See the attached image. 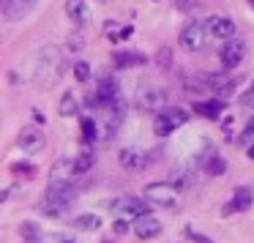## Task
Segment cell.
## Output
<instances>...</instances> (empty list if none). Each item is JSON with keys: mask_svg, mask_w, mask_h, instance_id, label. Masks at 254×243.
Wrapping results in <instances>:
<instances>
[{"mask_svg": "<svg viewBox=\"0 0 254 243\" xmlns=\"http://www.w3.org/2000/svg\"><path fill=\"white\" fill-rule=\"evenodd\" d=\"M164 101H167L164 90L156 88V85H142V88L137 90V104H139V110H145V112L164 110Z\"/></svg>", "mask_w": 254, "mask_h": 243, "instance_id": "cell-7", "label": "cell"}, {"mask_svg": "<svg viewBox=\"0 0 254 243\" xmlns=\"http://www.w3.org/2000/svg\"><path fill=\"white\" fill-rule=\"evenodd\" d=\"M221 110H224V99H213V101H205V104H194V112H199V115L208 118V121H219Z\"/></svg>", "mask_w": 254, "mask_h": 243, "instance_id": "cell-19", "label": "cell"}, {"mask_svg": "<svg viewBox=\"0 0 254 243\" xmlns=\"http://www.w3.org/2000/svg\"><path fill=\"white\" fill-rule=\"evenodd\" d=\"M172 183H191L189 181V172L186 170H175L172 172Z\"/></svg>", "mask_w": 254, "mask_h": 243, "instance_id": "cell-30", "label": "cell"}, {"mask_svg": "<svg viewBox=\"0 0 254 243\" xmlns=\"http://www.w3.org/2000/svg\"><path fill=\"white\" fill-rule=\"evenodd\" d=\"M61 74H63V52L52 44L44 47L39 52V66H36L33 79L39 85H44V88H50V85H55L61 79Z\"/></svg>", "mask_w": 254, "mask_h": 243, "instance_id": "cell-1", "label": "cell"}, {"mask_svg": "<svg viewBox=\"0 0 254 243\" xmlns=\"http://www.w3.org/2000/svg\"><path fill=\"white\" fill-rule=\"evenodd\" d=\"M19 232H22L25 243H41V230L36 221H22V230Z\"/></svg>", "mask_w": 254, "mask_h": 243, "instance_id": "cell-21", "label": "cell"}, {"mask_svg": "<svg viewBox=\"0 0 254 243\" xmlns=\"http://www.w3.org/2000/svg\"><path fill=\"white\" fill-rule=\"evenodd\" d=\"M148 161H150V159L142 153V150H134V148L121 150V167H123V170H128V172L145 170V167H148Z\"/></svg>", "mask_w": 254, "mask_h": 243, "instance_id": "cell-14", "label": "cell"}, {"mask_svg": "<svg viewBox=\"0 0 254 243\" xmlns=\"http://www.w3.org/2000/svg\"><path fill=\"white\" fill-rule=\"evenodd\" d=\"M243 58H246V44H243V41L227 39V44L221 47V66H224V68H235V66H241Z\"/></svg>", "mask_w": 254, "mask_h": 243, "instance_id": "cell-11", "label": "cell"}, {"mask_svg": "<svg viewBox=\"0 0 254 243\" xmlns=\"http://www.w3.org/2000/svg\"><path fill=\"white\" fill-rule=\"evenodd\" d=\"M199 164H205V170H208L210 175H221V172L227 170V161L221 159V156H213L210 150L205 156H199Z\"/></svg>", "mask_w": 254, "mask_h": 243, "instance_id": "cell-20", "label": "cell"}, {"mask_svg": "<svg viewBox=\"0 0 254 243\" xmlns=\"http://www.w3.org/2000/svg\"><path fill=\"white\" fill-rule=\"evenodd\" d=\"M254 139V118L249 121V126L241 131V137H238V145H243V148H249V142Z\"/></svg>", "mask_w": 254, "mask_h": 243, "instance_id": "cell-25", "label": "cell"}, {"mask_svg": "<svg viewBox=\"0 0 254 243\" xmlns=\"http://www.w3.org/2000/svg\"><path fill=\"white\" fill-rule=\"evenodd\" d=\"M150 210L148 199H134V197H121L112 202V213L118 219H128V221H137L139 216H145Z\"/></svg>", "mask_w": 254, "mask_h": 243, "instance_id": "cell-5", "label": "cell"}, {"mask_svg": "<svg viewBox=\"0 0 254 243\" xmlns=\"http://www.w3.org/2000/svg\"><path fill=\"white\" fill-rule=\"evenodd\" d=\"M61 115L63 118H74V115H77V101H74L71 93H66L61 99Z\"/></svg>", "mask_w": 254, "mask_h": 243, "instance_id": "cell-23", "label": "cell"}, {"mask_svg": "<svg viewBox=\"0 0 254 243\" xmlns=\"http://www.w3.org/2000/svg\"><path fill=\"white\" fill-rule=\"evenodd\" d=\"M74 202H77L74 186H50L47 188L44 202H41V210L50 213V216H63V213H68V210L74 208Z\"/></svg>", "mask_w": 254, "mask_h": 243, "instance_id": "cell-2", "label": "cell"}, {"mask_svg": "<svg viewBox=\"0 0 254 243\" xmlns=\"http://www.w3.org/2000/svg\"><path fill=\"white\" fill-rule=\"evenodd\" d=\"M118 66H131V63H145L142 55H115Z\"/></svg>", "mask_w": 254, "mask_h": 243, "instance_id": "cell-26", "label": "cell"}, {"mask_svg": "<svg viewBox=\"0 0 254 243\" xmlns=\"http://www.w3.org/2000/svg\"><path fill=\"white\" fill-rule=\"evenodd\" d=\"M241 107H254V82H252V88L241 96Z\"/></svg>", "mask_w": 254, "mask_h": 243, "instance_id": "cell-28", "label": "cell"}, {"mask_svg": "<svg viewBox=\"0 0 254 243\" xmlns=\"http://www.w3.org/2000/svg\"><path fill=\"white\" fill-rule=\"evenodd\" d=\"M44 131L41 128H36V126H28V128H22L19 131V137H17V145L25 150V153H39L41 148H44Z\"/></svg>", "mask_w": 254, "mask_h": 243, "instance_id": "cell-9", "label": "cell"}, {"mask_svg": "<svg viewBox=\"0 0 254 243\" xmlns=\"http://www.w3.org/2000/svg\"><path fill=\"white\" fill-rule=\"evenodd\" d=\"M74 164H77V175H85V172H88L90 167L96 164V150H93V142H85V148L79 150V156L74 159Z\"/></svg>", "mask_w": 254, "mask_h": 243, "instance_id": "cell-18", "label": "cell"}, {"mask_svg": "<svg viewBox=\"0 0 254 243\" xmlns=\"http://www.w3.org/2000/svg\"><path fill=\"white\" fill-rule=\"evenodd\" d=\"M66 243H71V241H66Z\"/></svg>", "mask_w": 254, "mask_h": 243, "instance_id": "cell-35", "label": "cell"}, {"mask_svg": "<svg viewBox=\"0 0 254 243\" xmlns=\"http://www.w3.org/2000/svg\"><path fill=\"white\" fill-rule=\"evenodd\" d=\"M36 3H39V0H3V17H6L8 22H19V19H25L33 11Z\"/></svg>", "mask_w": 254, "mask_h": 243, "instance_id": "cell-10", "label": "cell"}, {"mask_svg": "<svg viewBox=\"0 0 254 243\" xmlns=\"http://www.w3.org/2000/svg\"><path fill=\"white\" fill-rule=\"evenodd\" d=\"M126 221H128V219H118L115 230H118V232H126V230H128V224H126Z\"/></svg>", "mask_w": 254, "mask_h": 243, "instance_id": "cell-32", "label": "cell"}, {"mask_svg": "<svg viewBox=\"0 0 254 243\" xmlns=\"http://www.w3.org/2000/svg\"><path fill=\"white\" fill-rule=\"evenodd\" d=\"M205 36H208V22H191V25H186V28L181 30L178 44H181L183 50L194 52V50H199V47L205 44Z\"/></svg>", "mask_w": 254, "mask_h": 243, "instance_id": "cell-8", "label": "cell"}, {"mask_svg": "<svg viewBox=\"0 0 254 243\" xmlns=\"http://www.w3.org/2000/svg\"><path fill=\"white\" fill-rule=\"evenodd\" d=\"M186 121H189V112L186 110H181V107H164V110L156 112L153 126H156V134L167 137V134H172L175 128L186 126Z\"/></svg>", "mask_w": 254, "mask_h": 243, "instance_id": "cell-3", "label": "cell"}, {"mask_svg": "<svg viewBox=\"0 0 254 243\" xmlns=\"http://www.w3.org/2000/svg\"><path fill=\"white\" fill-rule=\"evenodd\" d=\"M191 238H194V243H213L210 238H205V235H197V232H191Z\"/></svg>", "mask_w": 254, "mask_h": 243, "instance_id": "cell-33", "label": "cell"}, {"mask_svg": "<svg viewBox=\"0 0 254 243\" xmlns=\"http://www.w3.org/2000/svg\"><path fill=\"white\" fill-rule=\"evenodd\" d=\"M178 3V8H181V11H194V8L199 6L197 0H175Z\"/></svg>", "mask_w": 254, "mask_h": 243, "instance_id": "cell-29", "label": "cell"}, {"mask_svg": "<svg viewBox=\"0 0 254 243\" xmlns=\"http://www.w3.org/2000/svg\"><path fill=\"white\" fill-rule=\"evenodd\" d=\"M159 61H161V66H170V50H161V55H159Z\"/></svg>", "mask_w": 254, "mask_h": 243, "instance_id": "cell-31", "label": "cell"}, {"mask_svg": "<svg viewBox=\"0 0 254 243\" xmlns=\"http://www.w3.org/2000/svg\"><path fill=\"white\" fill-rule=\"evenodd\" d=\"M145 199L153 208H175L178 205V188L175 183H148L145 186Z\"/></svg>", "mask_w": 254, "mask_h": 243, "instance_id": "cell-4", "label": "cell"}, {"mask_svg": "<svg viewBox=\"0 0 254 243\" xmlns=\"http://www.w3.org/2000/svg\"><path fill=\"white\" fill-rule=\"evenodd\" d=\"M246 153H249V159H254V145H249V148H246Z\"/></svg>", "mask_w": 254, "mask_h": 243, "instance_id": "cell-34", "label": "cell"}, {"mask_svg": "<svg viewBox=\"0 0 254 243\" xmlns=\"http://www.w3.org/2000/svg\"><path fill=\"white\" fill-rule=\"evenodd\" d=\"M161 232V221H156L150 213L139 216L137 221H134V235L139 238V241H150V238H156Z\"/></svg>", "mask_w": 254, "mask_h": 243, "instance_id": "cell-12", "label": "cell"}, {"mask_svg": "<svg viewBox=\"0 0 254 243\" xmlns=\"http://www.w3.org/2000/svg\"><path fill=\"white\" fill-rule=\"evenodd\" d=\"M101 110H104V112H101V118H104L107 137H112V134L118 131V126L123 123V118H126V101H123V99H112V101H107Z\"/></svg>", "mask_w": 254, "mask_h": 243, "instance_id": "cell-6", "label": "cell"}, {"mask_svg": "<svg viewBox=\"0 0 254 243\" xmlns=\"http://www.w3.org/2000/svg\"><path fill=\"white\" fill-rule=\"evenodd\" d=\"M74 77H77L79 82H88L90 79V66L88 63H77V66H74Z\"/></svg>", "mask_w": 254, "mask_h": 243, "instance_id": "cell-27", "label": "cell"}, {"mask_svg": "<svg viewBox=\"0 0 254 243\" xmlns=\"http://www.w3.org/2000/svg\"><path fill=\"white\" fill-rule=\"evenodd\" d=\"M112 99H118V82H115V79H101L99 90H96V96H93V101H90V104L104 107L107 101H112Z\"/></svg>", "mask_w": 254, "mask_h": 243, "instance_id": "cell-17", "label": "cell"}, {"mask_svg": "<svg viewBox=\"0 0 254 243\" xmlns=\"http://www.w3.org/2000/svg\"><path fill=\"white\" fill-rule=\"evenodd\" d=\"M66 14L74 25L85 28L90 22V8H88V0H66Z\"/></svg>", "mask_w": 254, "mask_h": 243, "instance_id": "cell-13", "label": "cell"}, {"mask_svg": "<svg viewBox=\"0 0 254 243\" xmlns=\"http://www.w3.org/2000/svg\"><path fill=\"white\" fill-rule=\"evenodd\" d=\"M96 137H99L96 134V121L93 118H82V139L85 142H93Z\"/></svg>", "mask_w": 254, "mask_h": 243, "instance_id": "cell-24", "label": "cell"}, {"mask_svg": "<svg viewBox=\"0 0 254 243\" xmlns=\"http://www.w3.org/2000/svg\"><path fill=\"white\" fill-rule=\"evenodd\" d=\"M74 227L82 230V232H93L101 227V221H99V216H77V219H74Z\"/></svg>", "mask_w": 254, "mask_h": 243, "instance_id": "cell-22", "label": "cell"}, {"mask_svg": "<svg viewBox=\"0 0 254 243\" xmlns=\"http://www.w3.org/2000/svg\"><path fill=\"white\" fill-rule=\"evenodd\" d=\"M208 33L216 39H232L235 36V22L230 17H210L208 19Z\"/></svg>", "mask_w": 254, "mask_h": 243, "instance_id": "cell-15", "label": "cell"}, {"mask_svg": "<svg viewBox=\"0 0 254 243\" xmlns=\"http://www.w3.org/2000/svg\"><path fill=\"white\" fill-rule=\"evenodd\" d=\"M254 202V191L252 186H238L235 194H232V205H227L224 213H232V210H249Z\"/></svg>", "mask_w": 254, "mask_h": 243, "instance_id": "cell-16", "label": "cell"}]
</instances>
